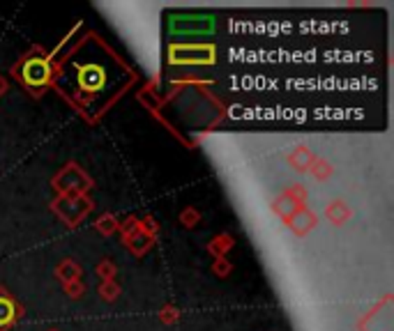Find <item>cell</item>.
Returning <instances> with one entry per match:
<instances>
[{"instance_id":"277c9868","label":"cell","mask_w":394,"mask_h":331,"mask_svg":"<svg viewBox=\"0 0 394 331\" xmlns=\"http://www.w3.org/2000/svg\"><path fill=\"white\" fill-rule=\"evenodd\" d=\"M14 315H17L14 304H12L10 299H5V297H0V329L8 327V324H12Z\"/></svg>"},{"instance_id":"6da1fadb","label":"cell","mask_w":394,"mask_h":331,"mask_svg":"<svg viewBox=\"0 0 394 331\" xmlns=\"http://www.w3.org/2000/svg\"><path fill=\"white\" fill-rule=\"evenodd\" d=\"M76 81H78V88L85 90V92H102L107 88V81H109V74L102 65L97 62H85L78 67V74H76Z\"/></svg>"},{"instance_id":"7a4b0ae2","label":"cell","mask_w":394,"mask_h":331,"mask_svg":"<svg viewBox=\"0 0 394 331\" xmlns=\"http://www.w3.org/2000/svg\"><path fill=\"white\" fill-rule=\"evenodd\" d=\"M21 78H23V83L28 85V88H32V90L44 88V85L49 83V78H51V65H49V60H44V58H30V60L23 65Z\"/></svg>"},{"instance_id":"3957f363","label":"cell","mask_w":394,"mask_h":331,"mask_svg":"<svg viewBox=\"0 0 394 331\" xmlns=\"http://www.w3.org/2000/svg\"><path fill=\"white\" fill-rule=\"evenodd\" d=\"M212 60V49H173L171 51V62L187 65V62H210Z\"/></svg>"}]
</instances>
